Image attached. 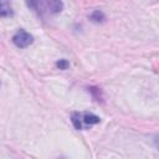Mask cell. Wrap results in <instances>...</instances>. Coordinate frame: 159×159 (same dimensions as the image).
Here are the masks:
<instances>
[{
  "label": "cell",
  "instance_id": "6da1fadb",
  "mask_svg": "<svg viewBox=\"0 0 159 159\" xmlns=\"http://www.w3.org/2000/svg\"><path fill=\"white\" fill-rule=\"evenodd\" d=\"M27 5L42 16L57 14L62 10V6H63L61 1H30L27 2Z\"/></svg>",
  "mask_w": 159,
  "mask_h": 159
},
{
  "label": "cell",
  "instance_id": "5b68a950",
  "mask_svg": "<svg viewBox=\"0 0 159 159\" xmlns=\"http://www.w3.org/2000/svg\"><path fill=\"white\" fill-rule=\"evenodd\" d=\"M56 65H57V67H58L60 70H66V68L68 67V65H70V63H68V61H67V60H60Z\"/></svg>",
  "mask_w": 159,
  "mask_h": 159
},
{
  "label": "cell",
  "instance_id": "8992f818",
  "mask_svg": "<svg viewBox=\"0 0 159 159\" xmlns=\"http://www.w3.org/2000/svg\"><path fill=\"white\" fill-rule=\"evenodd\" d=\"M155 145H157V148L159 149V135L155 137Z\"/></svg>",
  "mask_w": 159,
  "mask_h": 159
},
{
  "label": "cell",
  "instance_id": "7a4b0ae2",
  "mask_svg": "<svg viewBox=\"0 0 159 159\" xmlns=\"http://www.w3.org/2000/svg\"><path fill=\"white\" fill-rule=\"evenodd\" d=\"M101 122V118L93 113H87V112H82V113H73L72 114V123L76 127V129H83V128H88L93 124H97Z\"/></svg>",
  "mask_w": 159,
  "mask_h": 159
},
{
  "label": "cell",
  "instance_id": "277c9868",
  "mask_svg": "<svg viewBox=\"0 0 159 159\" xmlns=\"http://www.w3.org/2000/svg\"><path fill=\"white\" fill-rule=\"evenodd\" d=\"M0 15L1 17H6V16H11L12 11H11V6L7 1H1L0 5Z\"/></svg>",
  "mask_w": 159,
  "mask_h": 159
},
{
  "label": "cell",
  "instance_id": "3957f363",
  "mask_svg": "<svg viewBox=\"0 0 159 159\" xmlns=\"http://www.w3.org/2000/svg\"><path fill=\"white\" fill-rule=\"evenodd\" d=\"M12 42L16 47L25 48V47H27L29 45H31L34 42V36L31 34H29L27 31H25L24 29H20L12 36Z\"/></svg>",
  "mask_w": 159,
  "mask_h": 159
}]
</instances>
